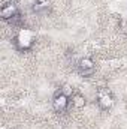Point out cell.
Returning a JSON list of instances; mask_svg holds the SVG:
<instances>
[{
    "label": "cell",
    "instance_id": "cell-2",
    "mask_svg": "<svg viewBox=\"0 0 127 129\" xmlns=\"http://www.w3.org/2000/svg\"><path fill=\"white\" fill-rule=\"evenodd\" d=\"M97 104H99L100 110H103V111L111 110L112 105H114V96H112V93L108 89H100L97 92Z\"/></svg>",
    "mask_w": 127,
    "mask_h": 129
},
{
    "label": "cell",
    "instance_id": "cell-1",
    "mask_svg": "<svg viewBox=\"0 0 127 129\" xmlns=\"http://www.w3.org/2000/svg\"><path fill=\"white\" fill-rule=\"evenodd\" d=\"M14 42H15V47H17L18 50L26 51V50H29L33 45V42H34V35H33V32L27 30V29H23V30H20V33L14 38Z\"/></svg>",
    "mask_w": 127,
    "mask_h": 129
},
{
    "label": "cell",
    "instance_id": "cell-10",
    "mask_svg": "<svg viewBox=\"0 0 127 129\" xmlns=\"http://www.w3.org/2000/svg\"><path fill=\"white\" fill-rule=\"evenodd\" d=\"M55 129H63V128H55Z\"/></svg>",
    "mask_w": 127,
    "mask_h": 129
},
{
    "label": "cell",
    "instance_id": "cell-3",
    "mask_svg": "<svg viewBox=\"0 0 127 129\" xmlns=\"http://www.w3.org/2000/svg\"><path fill=\"white\" fill-rule=\"evenodd\" d=\"M96 71V63L91 57H82L78 62V72L82 77H91Z\"/></svg>",
    "mask_w": 127,
    "mask_h": 129
},
{
    "label": "cell",
    "instance_id": "cell-5",
    "mask_svg": "<svg viewBox=\"0 0 127 129\" xmlns=\"http://www.w3.org/2000/svg\"><path fill=\"white\" fill-rule=\"evenodd\" d=\"M17 15H20V11H18V6L15 3H6L2 6L0 9V17L5 20V21H11L12 18H15Z\"/></svg>",
    "mask_w": 127,
    "mask_h": 129
},
{
    "label": "cell",
    "instance_id": "cell-7",
    "mask_svg": "<svg viewBox=\"0 0 127 129\" xmlns=\"http://www.w3.org/2000/svg\"><path fill=\"white\" fill-rule=\"evenodd\" d=\"M48 8H49V2L48 0H36L33 3V12H36V14H42Z\"/></svg>",
    "mask_w": 127,
    "mask_h": 129
},
{
    "label": "cell",
    "instance_id": "cell-8",
    "mask_svg": "<svg viewBox=\"0 0 127 129\" xmlns=\"http://www.w3.org/2000/svg\"><path fill=\"white\" fill-rule=\"evenodd\" d=\"M60 92H63L64 95H67V96H70V95H72V89H70V86H67V84L64 86V87L61 89V90H60Z\"/></svg>",
    "mask_w": 127,
    "mask_h": 129
},
{
    "label": "cell",
    "instance_id": "cell-6",
    "mask_svg": "<svg viewBox=\"0 0 127 129\" xmlns=\"http://www.w3.org/2000/svg\"><path fill=\"white\" fill-rule=\"evenodd\" d=\"M70 104H72L75 108H84L85 104H87V99H85L84 95H81V93H73V95L70 96Z\"/></svg>",
    "mask_w": 127,
    "mask_h": 129
},
{
    "label": "cell",
    "instance_id": "cell-4",
    "mask_svg": "<svg viewBox=\"0 0 127 129\" xmlns=\"http://www.w3.org/2000/svg\"><path fill=\"white\" fill-rule=\"evenodd\" d=\"M69 104H70V96H67V95H64L63 92H57L54 98H52V108L57 111V113H63L67 110V107H69Z\"/></svg>",
    "mask_w": 127,
    "mask_h": 129
},
{
    "label": "cell",
    "instance_id": "cell-9",
    "mask_svg": "<svg viewBox=\"0 0 127 129\" xmlns=\"http://www.w3.org/2000/svg\"><path fill=\"white\" fill-rule=\"evenodd\" d=\"M121 29L123 32H127V21H121Z\"/></svg>",
    "mask_w": 127,
    "mask_h": 129
}]
</instances>
